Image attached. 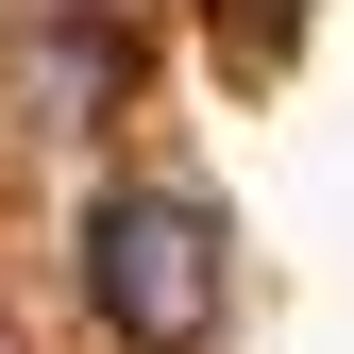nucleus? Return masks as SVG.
Listing matches in <instances>:
<instances>
[{"label":"nucleus","instance_id":"f257e3e1","mask_svg":"<svg viewBox=\"0 0 354 354\" xmlns=\"http://www.w3.org/2000/svg\"><path fill=\"white\" fill-rule=\"evenodd\" d=\"M84 304H102L118 354H219V304H236L219 203L203 186H102L84 203Z\"/></svg>","mask_w":354,"mask_h":354},{"label":"nucleus","instance_id":"f03ea898","mask_svg":"<svg viewBox=\"0 0 354 354\" xmlns=\"http://www.w3.org/2000/svg\"><path fill=\"white\" fill-rule=\"evenodd\" d=\"M287 17L304 0H219V34H253V51H287Z\"/></svg>","mask_w":354,"mask_h":354}]
</instances>
